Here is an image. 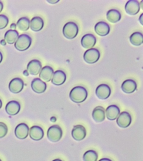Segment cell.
Segmentation results:
<instances>
[{"label":"cell","mask_w":143,"mask_h":161,"mask_svg":"<svg viewBox=\"0 0 143 161\" xmlns=\"http://www.w3.org/2000/svg\"><path fill=\"white\" fill-rule=\"evenodd\" d=\"M88 92L84 87L77 86L73 88L70 92V99L74 103H80L85 101L87 97Z\"/></svg>","instance_id":"cell-1"},{"label":"cell","mask_w":143,"mask_h":161,"mask_svg":"<svg viewBox=\"0 0 143 161\" xmlns=\"http://www.w3.org/2000/svg\"><path fill=\"white\" fill-rule=\"evenodd\" d=\"M32 43V38L26 34L20 35L15 43V47L19 51H23L28 49Z\"/></svg>","instance_id":"cell-2"},{"label":"cell","mask_w":143,"mask_h":161,"mask_svg":"<svg viewBox=\"0 0 143 161\" xmlns=\"http://www.w3.org/2000/svg\"><path fill=\"white\" fill-rule=\"evenodd\" d=\"M79 28L77 25L73 22H69L63 26V32L67 39H73L77 36Z\"/></svg>","instance_id":"cell-3"},{"label":"cell","mask_w":143,"mask_h":161,"mask_svg":"<svg viewBox=\"0 0 143 161\" xmlns=\"http://www.w3.org/2000/svg\"><path fill=\"white\" fill-rule=\"evenodd\" d=\"M62 130L58 125L51 126L47 130V138L52 142H58L62 138Z\"/></svg>","instance_id":"cell-4"},{"label":"cell","mask_w":143,"mask_h":161,"mask_svg":"<svg viewBox=\"0 0 143 161\" xmlns=\"http://www.w3.org/2000/svg\"><path fill=\"white\" fill-rule=\"evenodd\" d=\"M100 53L96 48L89 49L85 52L84 59L89 64H93L96 62L100 58Z\"/></svg>","instance_id":"cell-5"},{"label":"cell","mask_w":143,"mask_h":161,"mask_svg":"<svg viewBox=\"0 0 143 161\" xmlns=\"http://www.w3.org/2000/svg\"><path fill=\"white\" fill-rule=\"evenodd\" d=\"M119 114L116 121L118 125L120 128H127L131 124V115L127 112H123Z\"/></svg>","instance_id":"cell-6"},{"label":"cell","mask_w":143,"mask_h":161,"mask_svg":"<svg viewBox=\"0 0 143 161\" xmlns=\"http://www.w3.org/2000/svg\"><path fill=\"white\" fill-rule=\"evenodd\" d=\"M24 83L22 79L19 78H15L10 82L8 88L12 93L17 94L20 92L23 89Z\"/></svg>","instance_id":"cell-7"},{"label":"cell","mask_w":143,"mask_h":161,"mask_svg":"<svg viewBox=\"0 0 143 161\" xmlns=\"http://www.w3.org/2000/svg\"><path fill=\"white\" fill-rule=\"evenodd\" d=\"M111 92V89L108 85L101 84L96 88L95 93L99 99H105L110 96Z\"/></svg>","instance_id":"cell-8"},{"label":"cell","mask_w":143,"mask_h":161,"mask_svg":"<svg viewBox=\"0 0 143 161\" xmlns=\"http://www.w3.org/2000/svg\"><path fill=\"white\" fill-rule=\"evenodd\" d=\"M72 136L74 139L77 141L82 140L86 137V130L81 125L74 126L71 132Z\"/></svg>","instance_id":"cell-9"},{"label":"cell","mask_w":143,"mask_h":161,"mask_svg":"<svg viewBox=\"0 0 143 161\" xmlns=\"http://www.w3.org/2000/svg\"><path fill=\"white\" fill-rule=\"evenodd\" d=\"M29 128L27 124L24 123H20L16 127L15 129V134L17 138L20 139H24L28 136Z\"/></svg>","instance_id":"cell-10"},{"label":"cell","mask_w":143,"mask_h":161,"mask_svg":"<svg viewBox=\"0 0 143 161\" xmlns=\"http://www.w3.org/2000/svg\"><path fill=\"white\" fill-rule=\"evenodd\" d=\"M140 9V5L137 1L130 0L128 1L125 5V11L129 14H136L139 13Z\"/></svg>","instance_id":"cell-11"},{"label":"cell","mask_w":143,"mask_h":161,"mask_svg":"<svg viewBox=\"0 0 143 161\" xmlns=\"http://www.w3.org/2000/svg\"><path fill=\"white\" fill-rule=\"evenodd\" d=\"M42 69V64L39 60H31L27 65V70L32 75H37L39 74Z\"/></svg>","instance_id":"cell-12"},{"label":"cell","mask_w":143,"mask_h":161,"mask_svg":"<svg viewBox=\"0 0 143 161\" xmlns=\"http://www.w3.org/2000/svg\"><path fill=\"white\" fill-rule=\"evenodd\" d=\"M31 87L35 92L41 94L46 91L47 85L45 82L39 78H36L33 79L31 83Z\"/></svg>","instance_id":"cell-13"},{"label":"cell","mask_w":143,"mask_h":161,"mask_svg":"<svg viewBox=\"0 0 143 161\" xmlns=\"http://www.w3.org/2000/svg\"><path fill=\"white\" fill-rule=\"evenodd\" d=\"M96 43V37L92 34H86L81 38V45L85 48L91 49L95 46Z\"/></svg>","instance_id":"cell-14"},{"label":"cell","mask_w":143,"mask_h":161,"mask_svg":"<svg viewBox=\"0 0 143 161\" xmlns=\"http://www.w3.org/2000/svg\"><path fill=\"white\" fill-rule=\"evenodd\" d=\"M20 109L21 106L19 103L14 100L8 102L5 108L7 114L10 115H16L19 113Z\"/></svg>","instance_id":"cell-15"},{"label":"cell","mask_w":143,"mask_h":161,"mask_svg":"<svg viewBox=\"0 0 143 161\" xmlns=\"http://www.w3.org/2000/svg\"><path fill=\"white\" fill-rule=\"evenodd\" d=\"M95 32L100 36H105L107 35L110 31V27L107 23L100 21L95 25Z\"/></svg>","instance_id":"cell-16"},{"label":"cell","mask_w":143,"mask_h":161,"mask_svg":"<svg viewBox=\"0 0 143 161\" xmlns=\"http://www.w3.org/2000/svg\"><path fill=\"white\" fill-rule=\"evenodd\" d=\"M29 134L31 139L38 141L43 138L44 133L43 129L41 127L35 125L31 127L30 129Z\"/></svg>","instance_id":"cell-17"},{"label":"cell","mask_w":143,"mask_h":161,"mask_svg":"<svg viewBox=\"0 0 143 161\" xmlns=\"http://www.w3.org/2000/svg\"><path fill=\"white\" fill-rule=\"evenodd\" d=\"M53 69L49 66H46L42 68L40 72L39 77L42 81L49 82L53 76Z\"/></svg>","instance_id":"cell-18"},{"label":"cell","mask_w":143,"mask_h":161,"mask_svg":"<svg viewBox=\"0 0 143 161\" xmlns=\"http://www.w3.org/2000/svg\"><path fill=\"white\" fill-rule=\"evenodd\" d=\"M52 79V83L56 86L62 85L66 81V75L64 72L61 70H58L53 74Z\"/></svg>","instance_id":"cell-19"},{"label":"cell","mask_w":143,"mask_h":161,"mask_svg":"<svg viewBox=\"0 0 143 161\" xmlns=\"http://www.w3.org/2000/svg\"><path fill=\"white\" fill-rule=\"evenodd\" d=\"M137 88V84L134 80L128 79L125 80L121 85L123 91L127 94L134 92Z\"/></svg>","instance_id":"cell-20"},{"label":"cell","mask_w":143,"mask_h":161,"mask_svg":"<svg viewBox=\"0 0 143 161\" xmlns=\"http://www.w3.org/2000/svg\"><path fill=\"white\" fill-rule=\"evenodd\" d=\"M120 113V109L117 106L111 105L108 107L106 110L107 118L109 120H115L118 116Z\"/></svg>","instance_id":"cell-21"},{"label":"cell","mask_w":143,"mask_h":161,"mask_svg":"<svg viewBox=\"0 0 143 161\" xmlns=\"http://www.w3.org/2000/svg\"><path fill=\"white\" fill-rule=\"evenodd\" d=\"M93 118L96 122H102L105 120V110L102 107H96L93 111L92 113Z\"/></svg>","instance_id":"cell-22"},{"label":"cell","mask_w":143,"mask_h":161,"mask_svg":"<svg viewBox=\"0 0 143 161\" xmlns=\"http://www.w3.org/2000/svg\"><path fill=\"white\" fill-rule=\"evenodd\" d=\"M44 23L43 19L39 16L33 17L30 22V26L32 31H38L43 28Z\"/></svg>","instance_id":"cell-23"},{"label":"cell","mask_w":143,"mask_h":161,"mask_svg":"<svg viewBox=\"0 0 143 161\" xmlns=\"http://www.w3.org/2000/svg\"><path fill=\"white\" fill-rule=\"evenodd\" d=\"M18 37L19 33L15 30H8L4 35L5 40L9 44H13L15 42Z\"/></svg>","instance_id":"cell-24"},{"label":"cell","mask_w":143,"mask_h":161,"mask_svg":"<svg viewBox=\"0 0 143 161\" xmlns=\"http://www.w3.org/2000/svg\"><path fill=\"white\" fill-rule=\"evenodd\" d=\"M121 14L116 9H111L108 11L107 14V18L110 22L115 23L120 20Z\"/></svg>","instance_id":"cell-25"},{"label":"cell","mask_w":143,"mask_h":161,"mask_svg":"<svg viewBox=\"0 0 143 161\" xmlns=\"http://www.w3.org/2000/svg\"><path fill=\"white\" fill-rule=\"evenodd\" d=\"M17 25L20 30L22 31H27L30 26L29 19L26 17L21 18L17 21Z\"/></svg>","instance_id":"cell-26"},{"label":"cell","mask_w":143,"mask_h":161,"mask_svg":"<svg viewBox=\"0 0 143 161\" xmlns=\"http://www.w3.org/2000/svg\"><path fill=\"white\" fill-rule=\"evenodd\" d=\"M130 42L135 46H139L143 43L142 34L139 32H135L132 34L130 37Z\"/></svg>","instance_id":"cell-27"},{"label":"cell","mask_w":143,"mask_h":161,"mask_svg":"<svg viewBox=\"0 0 143 161\" xmlns=\"http://www.w3.org/2000/svg\"><path fill=\"white\" fill-rule=\"evenodd\" d=\"M97 158V153L94 150L86 151L83 156L84 161H96Z\"/></svg>","instance_id":"cell-28"},{"label":"cell","mask_w":143,"mask_h":161,"mask_svg":"<svg viewBox=\"0 0 143 161\" xmlns=\"http://www.w3.org/2000/svg\"><path fill=\"white\" fill-rule=\"evenodd\" d=\"M8 18L5 15H0V30L5 28L8 24Z\"/></svg>","instance_id":"cell-29"},{"label":"cell","mask_w":143,"mask_h":161,"mask_svg":"<svg viewBox=\"0 0 143 161\" xmlns=\"http://www.w3.org/2000/svg\"><path fill=\"white\" fill-rule=\"evenodd\" d=\"M8 127L5 123L0 122V138L5 136L8 133Z\"/></svg>","instance_id":"cell-30"},{"label":"cell","mask_w":143,"mask_h":161,"mask_svg":"<svg viewBox=\"0 0 143 161\" xmlns=\"http://www.w3.org/2000/svg\"><path fill=\"white\" fill-rule=\"evenodd\" d=\"M47 2L51 4H55L58 2L59 1H52V0H50V1H47Z\"/></svg>","instance_id":"cell-31"},{"label":"cell","mask_w":143,"mask_h":161,"mask_svg":"<svg viewBox=\"0 0 143 161\" xmlns=\"http://www.w3.org/2000/svg\"><path fill=\"white\" fill-rule=\"evenodd\" d=\"M3 4L1 1H0V13L2 12V10H3Z\"/></svg>","instance_id":"cell-32"},{"label":"cell","mask_w":143,"mask_h":161,"mask_svg":"<svg viewBox=\"0 0 143 161\" xmlns=\"http://www.w3.org/2000/svg\"><path fill=\"white\" fill-rule=\"evenodd\" d=\"M99 161H112L111 160L109 159L108 158H103L102 159H100Z\"/></svg>","instance_id":"cell-33"},{"label":"cell","mask_w":143,"mask_h":161,"mask_svg":"<svg viewBox=\"0 0 143 161\" xmlns=\"http://www.w3.org/2000/svg\"><path fill=\"white\" fill-rule=\"evenodd\" d=\"M10 27L12 29H15L16 28V25L14 23L12 24L11 25Z\"/></svg>","instance_id":"cell-34"},{"label":"cell","mask_w":143,"mask_h":161,"mask_svg":"<svg viewBox=\"0 0 143 161\" xmlns=\"http://www.w3.org/2000/svg\"><path fill=\"white\" fill-rule=\"evenodd\" d=\"M0 42L2 45H6V41L4 40H2Z\"/></svg>","instance_id":"cell-35"},{"label":"cell","mask_w":143,"mask_h":161,"mask_svg":"<svg viewBox=\"0 0 143 161\" xmlns=\"http://www.w3.org/2000/svg\"><path fill=\"white\" fill-rule=\"evenodd\" d=\"M2 60H3V55L2 53L0 52V64L2 62Z\"/></svg>","instance_id":"cell-36"},{"label":"cell","mask_w":143,"mask_h":161,"mask_svg":"<svg viewBox=\"0 0 143 161\" xmlns=\"http://www.w3.org/2000/svg\"><path fill=\"white\" fill-rule=\"evenodd\" d=\"M24 75H26V76H27V75H29V73L28 71H27V70H25V71H24L23 72Z\"/></svg>","instance_id":"cell-37"},{"label":"cell","mask_w":143,"mask_h":161,"mask_svg":"<svg viewBox=\"0 0 143 161\" xmlns=\"http://www.w3.org/2000/svg\"><path fill=\"white\" fill-rule=\"evenodd\" d=\"M2 100L0 99V109L2 108Z\"/></svg>","instance_id":"cell-38"},{"label":"cell","mask_w":143,"mask_h":161,"mask_svg":"<svg viewBox=\"0 0 143 161\" xmlns=\"http://www.w3.org/2000/svg\"><path fill=\"white\" fill-rule=\"evenodd\" d=\"M52 161H62V160H61V159H56L55 160H53Z\"/></svg>","instance_id":"cell-39"},{"label":"cell","mask_w":143,"mask_h":161,"mask_svg":"<svg viewBox=\"0 0 143 161\" xmlns=\"http://www.w3.org/2000/svg\"><path fill=\"white\" fill-rule=\"evenodd\" d=\"M0 161H2V160H1V159H0Z\"/></svg>","instance_id":"cell-40"}]
</instances>
